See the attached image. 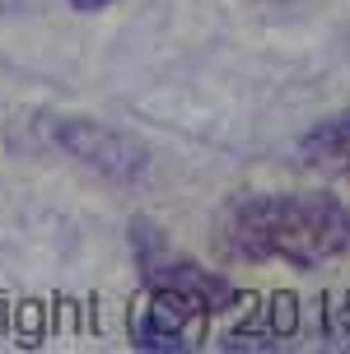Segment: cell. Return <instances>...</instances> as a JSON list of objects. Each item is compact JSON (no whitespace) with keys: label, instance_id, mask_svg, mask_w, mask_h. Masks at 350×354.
<instances>
[{"label":"cell","instance_id":"1","mask_svg":"<svg viewBox=\"0 0 350 354\" xmlns=\"http://www.w3.org/2000/svg\"><path fill=\"white\" fill-rule=\"evenodd\" d=\"M220 243L247 266L317 270L350 257V205L327 192H247L225 205Z\"/></svg>","mask_w":350,"mask_h":354},{"label":"cell","instance_id":"2","mask_svg":"<svg viewBox=\"0 0 350 354\" xmlns=\"http://www.w3.org/2000/svg\"><path fill=\"white\" fill-rule=\"evenodd\" d=\"M52 140L66 149L75 163L94 168L107 182H136L145 168H150V149L126 136V131H112V126L94 122V117H56L52 122Z\"/></svg>","mask_w":350,"mask_h":354},{"label":"cell","instance_id":"3","mask_svg":"<svg viewBox=\"0 0 350 354\" xmlns=\"http://www.w3.org/2000/svg\"><path fill=\"white\" fill-rule=\"evenodd\" d=\"M299 163L327 177H350V112L322 117L299 136Z\"/></svg>","mask_w":350,"mask_h":354},{"label":"cell","instance_id":"4","mask_svg":"<svg viewBox=\"0 0 350 354\" xmlns=\"http://www.w3.org/2000/svg\"><path fill=\"white\" fill-rule=\"evenodd\" d=\"M70 10H80V15H94V10H107V5H117V0H66Z\"/></svg>","mask_w":350,"mask_h":354}]
</instances>
